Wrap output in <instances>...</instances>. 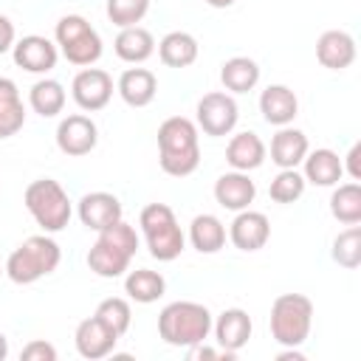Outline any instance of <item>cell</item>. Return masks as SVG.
I'll list each match as a JSON object with an SVG mask.
<instances>
[{
	"label": "cell",
	"mask_w": 361,
	"mask_h": 361,
	"mask_svg": "<svg viewBox=\"0 0 361 361\" xmlns=\"http://www.w3.org/2000/svg\"><path fill=\"white\" fill-rule=\"evenodd\" d=\"M220 82L228 93H248L259 82V65L251 56H231L220 68Z\"/></svg>",
	"instance_id": "cell-27"
},
{
	"label": "cell",
	"mask_w": 361,
	"mask_h": 361,
	"mask_svg": "<svg viewBox=\"0 0 361 361\" xmlns=\"http://www.w3.org/2000/svg\"><path fill=\"white\" fill-rule=\"evenodd\" d=\"M316 59L330 71H344L355 59V39L347 31L330 28L316 42Z\"/></svg>",
	"instance_id": "cell-20"
},
{
	"label": "cell",
	"mask_w": 361,
	"mask_h": 361,
	"mask_svg": "<svg viewBox=\"0 0 361 361\" xmlns=\"http://www.w3.org/2000/svg\"><path fill=\"white\" fill-rule=\"evenodd\" d=\"M265 152H268V149H265L262 138H259L257 133L245 130V133L231 135V141H228V147H226V161H228V166L237 169V172H251V169L262 166Z\"/></svg>",
	"instance_id": "cell-21"
},
{
	"label": "cell",
	"mask_w": 361,
	"mask_h": 361,
	"mask_svg": "<svg viewBox=\"0 0 361 361\" xmlns=\"http://www.w3.org/2000/svg\"><path fill=\"white\" fill-rule=\"evenodd\" d=\"M11 48H14V23L6 14H0V54H6Z\"/></svg>",
	"instance_id": "cell-37"
},
{
	"label": "cell",
	"mask_w": 361,
	"mask_h": 361,
	"mask_svg": "<svg viewBox=\"0 0 361 361\" xmlns=\"http://www.w3.org/2000/svg\"><path fill=\"white\" fill-rule=\"evenodd\" d=\"M268 195L274 203H293L305 195V175L296 169H279V175L271 180Z\"/></svg>",
	"instance_id": "cell-34"
},
{
	"label": "cell",
	"mask_w": 361,
	"mask_h": 361,
	"mask_svg": "<svg viewBox=\"0 0 361 361\" xmlns=\"http://www.w3.org/2000/svg\"><path fill=\"white\" fill-rule=\"evenodd\" d=\"M118 96L130 104V107H147L155 93H158V79L152 71L147 68H127L121 76H118V85H116Z\"/></svg>",
	"instance_id": "cell-23"
},
{
	"label": "cell",
	"mask_w": 361,
	"mask_h": 361,
	"mask_svg": "<svg viewBox=\"0 0 361 361\" xmlns=\"http://www.w3.org/2000/svg\"><path fill=\"white\" fill-rule=\"evenodd\" d=\"M212 8H228V6H234L237 0H206Z\"/></svg>",
	"instance_id": "cell-39"
},
{
	"label": "cell",
	"mask_w": 361,
	"mask_h": 361,
	"mask_svg": "<svg viewBox=\"0 0 361 361\" xmlns=\"http://www.w3.org/2000/svg\"><path fill=\"white\" fill-rule=\"evenodd\" d=\"M113 48H116V56H118L121 62L141 65V62H147V59L155 54V39H152V34H149L147 28H141V25H127V28L118 31Z\"/></svg>",
	"instance_id": "cell-24"
},
{
	"label": "cell",
	"mask_w": 361,
	"mask_h": 361,
	"mask_svg": "<svg viewBox=\"0 0 361 361\" xmlns=\"http://www.w3.org/2000/svg\"><path fill=\"white\" fill-rule=\"evenodd\" d=\"M25 124V107L11 79L0 76V138H11Z\"/></svg>",
	"instance_id": "cell-25"
},
{
	"label": "cell",
	"mask_w": 361,
	"mask_h": 361,
	"mask_svg": "<svg viewBox=\"0 0 361 361\" xmlns=\"http://www.w3.org/2000/svg\"><path fill=\"white\" fill-rule=\"evenodd\" d=\"M212 333V313L200 302H169L158 316V336L169 347H192Z\"/></svg>",
	"instance_id": "cell-3"
},
{
	"label": "cell",
	"mask_w": 361,
	"mask_h": 361,
	"mask_svg": "<svg viewBox=\"0 0 361 361\" xmlns=\"http://www.w3.org/2000/svg\"><path fill=\"white\" fill-rule=\"evenodd\" d=\"M71 96L82 110L96 113V110L107 107V102L113 96V76L102 68H85L73 76Z\"/></svg>",
	"instance_id": "cell-10"
},
{
	"label": "cell",
	"mask_w": 361,
	"mask_h": 361,
	"mask_svg": "<svg viewBox=\"0 0 361 361\" xmlns=\"http://www.w3.org/2000/svg\"><path fill=\"white\" fill-rule=\"evenodd\" d=\"M3 274H6V268H3V265H0V276H3Z\"/></svg>",
	"instance_id": "cell-41"
},
{
	"label": "cell",
	"mask_w": 361,
	"mask_h": 361,
	"mask_svg": "<svg viewBox=\"0 0 361 361\" xmlns=\"http://www.w3.org/2000/svg\"><path fill=\"white\" fill-rule=\"evenodd\" d=\"M93 316H96L99 322H104L116 336H124V333L130 330V322H133L130 302L121 299V296H107V299H102Z\"/></svg>",
	"instance_id": "cell-32"
},
{
	"label": "cell",
	"mask_w": 361,
	"mask_h": 361,
	"mask_svg": "<svg viewBox=\"0 0 361 361\" xmlns=\"http://www.w3.org/2000/svg\"><path fill=\"white\" fill-rule=\"evenodd\" d=\"M268 237H271V223L262 212L243 209L228 226V240L240 251H259L268 243Z\"/></svg>",
	"instance_id": "cell-15"
},
{
	"label": "cell",
	"mask_w": 361,
	"mask_h": 361,
	"mask_svg": "<svg viewBox=\"0 0 361 361\" xmlns=\"http://www.w3.org/2000/svg\"><path fill=\"white\" fill-rule=\"evenodd\" d=\"M96 234L99 237L87 251V268L96 276H104V279H116L124 271H130V259L138 251L135 228L124 220H116V223H110L107 228H102Z\"/></svg>",
	"instance_id": "cell-2"
},
{
	"label": "cell",
	"mask_w": 361,
	"mask_h": 361,
	"mask_svg": "<svg viewBox=\"0 0 361 361\" xmlns=\"http://www.w3.org/2000/svg\"><path fill=\"white\" fill-rule=\"evenodd\" d=\"M166 290V279L158 274V271H149V268H135L124 276V293L138 302V305H149V302H158Z\"/></svg>",
	"instance_id": "cell-29"
},
{
	"label": "cell",
	"mask_w": 361,
	"mask_h": 361,
	"mask_svg": "<svg viewBox=\"0 0 361 361\" xmlns=\"http://www.w3.org/2000/svg\"><path fill=\"white\" fill-rule=\"evenodd\" d=\"M158 161L172 178H186L200 166L197 127L186 116H169L158 127Z\"/></svg>",
	"instance_id": "cell-1"
},
{
	"label": "cell",
	"mask_w": 361,
	"mask_h": 361,
	"mask_svg": "<svg viewBox=\"0 0 361 361\" xmlns=\"http://www.w3.org/2000/svg\"><path fill=\"white\" fill-rule=\"evenodd\" d=\"M96 141H99V130L90 116L73 113V116H65L56 127V147L71 158H82L93 152Z\"/></svg>",
	"instance_id": "cell-11"
},
{
	"label": "cell",
	"mask_w": 361,
	"mask_h": 361,
	"mask_svg": "<svg viewBox=\"0 0 361 361\" xmlns=\"http://www.w3.org/2000/svg\"><path fill=\"white\" fill-rule=\"evenodd\" d=\"M28 104L42 118H54L65 107V87L56 79H39L28 90Z\"/></svg>",
	"instance_id": "cell-30"
},
{
	"label": "cell",
	"mask_w": 361,
	"mask_h": 361,
	"mask_svg": "<svg viewBox=\"0 0 361 361\" xmlns=\"http://www.w3.org/2000/svg\"><path fill=\"white\" fill-rule=\"evenodd\" d=\"M197 127L206 133V135H228L234 127H237V118H240V110H237V102L231 93H223V90H212L206 93L200 102H197Z\"/></svg>",
	"instance_id": "cell-9"
},
{
	"label": "cell",
	"mask_w": 361,
	"mask_h": 361,
	"mask_svg": "<svg viewBox=\"0 0 361 361\" xmlns=\"http://www.w3.org/2000/svg\"><path fill=\"white\" fill-rule=\"evenodd\" d=\"M310 144H307V135L290 124L279 127L271 138V161L279 166V169H296L305 155H307Z\"/></svg>",
	"instance_id": "cell-19"
},
{
	"label": "cell",
	"mask_w": 361,
	"mask_h": 361,
	"mask_svg": "<svg viewBox=\"0 0 361 361\" xmlns=\"http://www.w3.org/2000/svg\"><path fill=\"white\" fill-rule=\"evenodd\" d=\"M330 214L344 223V226H355L361 223V186L355 180L350 183H338L330 195Z\"/></svg>",
	"instance_id": "cell-31"
},
{
	"label": "cell",
	"mask_w": 361,
	"mask_h": 361,
	"mask_svg": "<svg viewBox=\"0 0 361 361\" xmlns=\"http://www.w3.org/2000/svg\"><path fill=\"white\" fill-rule=\"evenodd\" d=\"M358 158H361V144L355 141L353 147H350V152H347V172H350V178L353 180H361V166H358Z\"/></svg>",
	"instance_id": "cell-38"
},
{
	"label": "cell",
	"mask_w": 361,
	"mask_h": 361,
	"mask_svg": "<svg viewBox=\"0 0 361 361\" xmlns=\"http://www.w3.org/2000/svg\"><path fill=\"white\" fill-rule=\"evenodd\" d=\"M25 209L45 234H56L71 220V197L54 178H37L25 186Z\"/></svg>",
	"instance_id": "cell-6"
},
{
	"label": "cell",
	"mask_w": 361,
	"mask_h": 361,
	"mask_svg": "<svg viewBox=\"0 0 361 361\" xmlns=\"http://www.w3.org/2000/svg\"><path fill=\"white\" fill-rule=\"evenodd\" d=\"M333 259L341 268H358L361 265V226H350L333 240Z\"/></svg>",
	"instance_id": "cell-33"
},
{
	"label": "cell",
	"mask_w": 361,
	"mask_h": 361,
	"mask_svg": "<svg viewBox=\"0 0 361 361\" xmlns=\"http://www.w3.org/2000/svg\"><path fill=\"white\" fill-rule=\"evenodd\" d=\"M189 243L200 254H217L226 245V226L214 214H197L189 223Z\"/></svg>",
	"instance_id": "cell-28"
},
{
	"label": "cell",
	"mask_w": 361,
	"mask_h": 361,
	"mask_svg": "<svg viewBox=\"0 0 361 361\" xmlns=\"http://www.w3.org/2000/svg\"><path fill=\"white\" fill-rule=\"evenodd\" d=\"M11 54H14V65L28 73H48L56 68V59H59L56 45L39 34H28V37L17 39Z\"/></svg>",
	"instance_id": "cell-12"
},
{
	"label": "cell",
	"mask_w": 361,
	"mask_h": 361,
	"mask_svg": "<svg viewBox=\"0 0 361 361\" xmlns=\"http://www.w3.org/2000/svg\"><path fill=\"white\" fill-rule=\"evenodd\" d=\"M149 11V0H107V17L113 25H138Z\"/></svg>",
	"instance_id": "cell-35"
},
{
	"label": "cell",
	"mask_w": 361,
	"mask_h": 361,
	"mask_svg": "<svg viewBox=\"0 0 361 361\" xmlns=\"http://www.w3.org/2000/svg\"><path fill=\"white\" fill-rule=\"evenodd\" d=\"M251 330H254L251 316L243 307H226L217 316V322H212V333H214L217 347L226 353H234V355L248 344Z\"/></svg>",
	"instance_id": "cell-13"
},
{
	"label": "cell",
	"mask_w": 361,
	"mask_h": 361,
	"mask_svg": "<svg viewBox=\"0 0 361 361\" xmlns=\"http://www.w3.org/2000/svg\"><path fill=\"white\" fill-rule=\"evenodd\" d=\"M257 197V186L254 180L248 178V172H223L217 180H214V200L228 209V212H243L254 203Z\"/></svg>",
	"instance_id": "cell-16"
},
{
	"label": "cell",
	"mask_w": 361,
	"mask_h": 361,
	"mask_svg": "<svg viewBox=\"0 0 361 361\" xmlns=\"http://www.w3.org/2000/svg\"><path fill=\"white\" fill-rule=\"evenodd\" d=\"M138 226L144 231L149 254L158 262H172V259L180 257V251L186 245V237H183V231L175 220V212L166 203H147L141 209Z\"/></svg>",
	"instance_id": "cell-5"
},
{
	"label": "cell",
	"mask_w": 361,
	"mask_h": 361,
	"mask_svg": "<svg viewBox=\"0 0 361 361\" xmlns=\"http://www.w3.org/2000/svg\"><path fill=\"white\" fill-rule=\"evenodd\" d=\"M259 113L268 124L274 127H285L296 118L299 113V99L288 85H268L259 93Z\"/></svg>",
	"instance_id": "cell-18"
},
{
	"label": "cell",
	"mask_w": 361,
	"mask_h": 361,
	"mask_svg": "<svg viewBox=\"0 0 361 361\" xmlns=\"http://www.w3.org/2000/svg\"><path fill=\"white\" fill-rule=\"evenodd\" d=\"M59 259H62L59 245L51 237H45V234H34V237H28L23 245H17L8 254V259H6L3 268H6V276L11 282L31 285V282L54 274L56 265H59Z\"/></svg>",
	"instance_id": "cell-4"
},
{
	"label": "cell",
	"mask_w": 361,
	"mask_h": 361,
	"mask_svg": "<svg viewBox=\"0 0 361 361\" xmlns=\"http://www.w3.org/2000/svg\"><path fill=\"white\" fill-rule=\"evenodd\" d=\"M313 302L305 293H282L271 305V336L282 347H302L310 336Z\"/></svg>",
	"instance_id": "cell-7"
},
{
	"label": "cell",
	"mask_w": 361,
	"mask_h": 361,
	"mask_svg": "<svg viewBox=\"0 0 361 361\" xmlns=\"http://www.w3.org/2000/svg\"><path fill=\"white\" fill-rule=\"evenodd\" d=\"M76 212H79L82 226H87L93 231H102L110 223L121 220V200L110 192H87V195H82Z\"/></svg>",
	"instance_id": "cell-17"
},
{
	"label": "cell",
	"mask_w": 361,
	"mask_h": 361,
	"mask_svg": "<svg viewBox=\"0 0 361 361\" xmlns=\"http://www.w3.org/2000/svg\"><path fill=\"white\" fill-rule=\"evenodd\" d=\"M121 336H116L104 322H99L96 316L79 322L76 333H73V341H76V350L82 358L87 361H99V358H107L113 350H116V341Z\"/></svg>",
	"instance_id": "cell-14"
},
{
	"label": "cell",
	"mask_w": 361,
	"mask_h": 361,
	"mask_svg": "<svg viewBox=\"0 0 361 361\" xmlns=\"http://www.w3.org/2000/svg\"><path fill=\"white\" fill-rule=\"evenodd\" d=\"M6 355H8V338H6L3 333H0V361H3Z\"/></svg>",
	"instance_id": "cell-40"
},
{
	"label": "cell",
	"mask_w": 361,
	"mask_h": 361,
	"mask_svg": "<svg viewBox=\"0 0 361 361\" xmlns=\"http://www.w3.org/2000/svg\"><path fill=\"white\" fill-rule=\"evenodd\" d=\"M197 39L189 31H169L158 42V56L166 68H189L197 59Z\"/></svg>",
	"instance_id": "cell-26"
},
{
	"label": "cell",
	"mask_w": 361,
	"mask_h": 361,
	"mask_svg": "<svg viewBox=\"0 0 361 361\" xmlns=\"http://www.w3.org/2000/svg\"><path fill=\"white\" fill-rule=\"evenodd\" d=\"M305 183H313V186H336L344 175V161L338 158V152L322 147V149H307L305 155Z\"/></svg>",
	"instance_id": "cell-22"
},
{
	"label": "cell",
	"mask_w": 361,
	"mask_h": 361,
	"mask_svg": "<svg viewBox=\"0 0 361 361\" xmlns=\"http://www.w3.org/2000/svg\"><path fill=\"white\" fill-rule=\"evenodd\" d=\"M20 358L23 361H56V347L48 344V341H42V338H34V341H28L23 347Z\"/></svg>",
	"instance_id": "cell-36"
},
{
	"label": "cell",
	"mask_w": 361,
	"mask_h": 361,
	"mask_svg": "<svg viewBox=\"0 0 361 361\" xmlns=\"http://www.w3.org/2000/svg\"><path fill=\"white\" fill-rule=\"evenodd\" d=\"M54 39L71 65L90 68L102 56V37L82 14H65L54 28Z\"/></svg>",
	"instance_id": "cell-8"
}]
</instances>
